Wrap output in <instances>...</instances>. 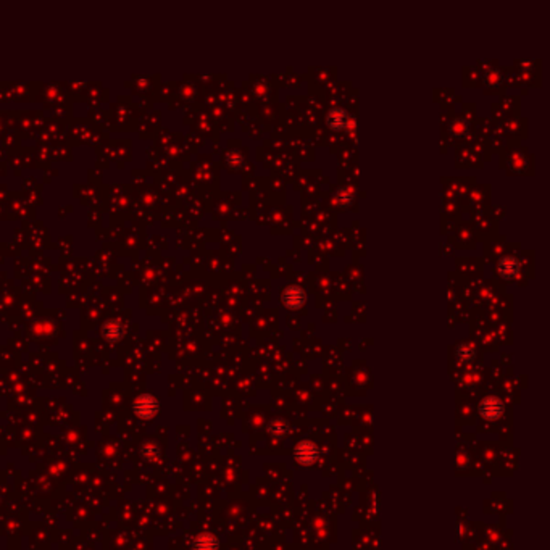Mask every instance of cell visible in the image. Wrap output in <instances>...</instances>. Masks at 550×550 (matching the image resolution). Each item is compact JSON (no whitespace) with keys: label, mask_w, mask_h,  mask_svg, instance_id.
I'll list each match as a JSON object with an SVG mask.
<instances>
[{"label":"cell","mask_w":550,"mask_h":550,"mask_svg":"<svg viewBox=\"0 0 550 550\" xmlns=\"http://www.w3.org/2000/svg\"><path fill=\"white\" fill-rule=\"evenodd\" d=\"M157 412H158V402L152 396H149V394L141 396L134 402V413L139 418H142V420H150Z\"/></svg>","instance_id":"6da1fadb"},{"label":"cell","mask_w":550,"mask_h":550,"mask_svg":"<svg viewBox=\"0 0 550 550\" xmlns=\"http://www.w3.org/2000/svg\"><path fill=\"white\" fill-rule=\"evenodd\" d=\"M194 547H195L197 550H215L216 542H215V539H213L211 536L203 534V536H200L199 539L195 540Z\"/></svg>","instance_id":"7a4b0ae2"},{"label":"cell","mask_w":550,"mask_h":550,"mask_svg":"<svg viewBox=\"0 0 550 550\" xmlns=\"http://www.w3.org/2000/svg\"><path fill=\"white\" fill-rule=\"evenodd\" d=\"M327 121H329V125L336 129L342 128V125H346V113H344L342 110H333L329 113V118H327Z\"/></svg>","instance_id":"3957f363"},{"label":"cell","mask_w":550,"mask_h":550,"mask_svg":"<svg viewBox=\"0 0 550 550\" xmlns=\"http://www.w3.org/2000/svg\"><path fill=\"white\" fill-rule=\"evenodd\" d=\"M516 268H518V263H516L513 258H505L502 263H500V273L505 276H510L516 271Z\"/></svg>","instance_id":"277c9868"}]
</instances>
